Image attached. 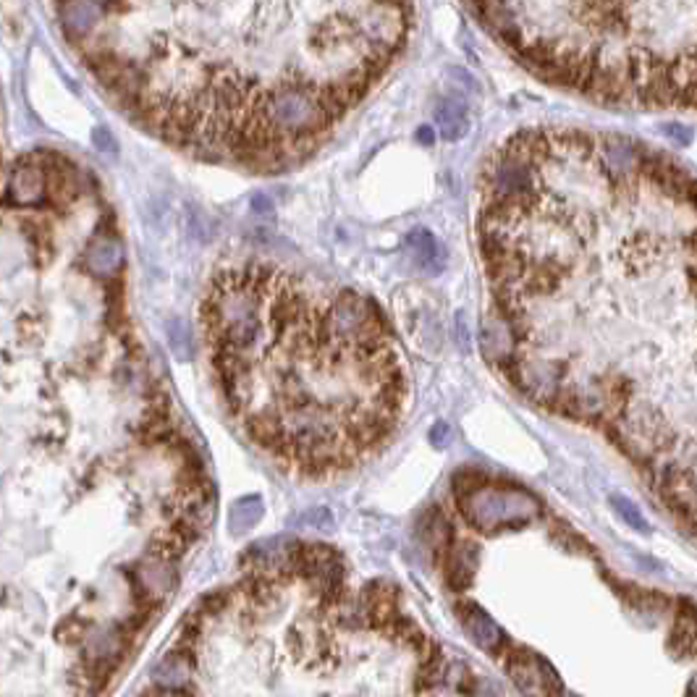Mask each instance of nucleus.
<instances>
[{
    "label": "nucleus",
    "instance_id": "nucleus-1",
    "mask_svg": "<svg viewBox=\"0 0 697 697\" xmlns=\"http://www.w3.org/2000/svg\"><path fill=\"white\" fill-rule=\"evenodd\" d=\"M480 186L507 375L598 427L693 524V174L619 134L527 129L488 157Z\"/></svg>",
    "mask_w": 697,
    "mask_h": 697
},
{
    "label": "nucleus",
    "instance_id": "nucleus-2",
    "mask_svg": "<svg viewBox=\"0 0 697 697\" xmlns=\"http://www.w3.org/2000/svg\"><path fill=\"white\" fill-rule=\"evenodd\" d=\"M148 47L81 43L95 79L165 142L279 171L307 161L368 98L410 34L404 3H176Z\"/></svg>",
    "mask_w": 697,
    "mask_h": 697
},
{
    "label": "nucleus",
    "instance_id": "nucleus-3",
    "mask_svg": "<svg viewBox=\"0 0 697 697\" xmlns=\"http://www.w3.org/2000/svg\"><path fill=\"white\" fill-rule=\"evenodd\" d=\"M199 323L231 417L286 472L338 478L396 433L406 370L362 294L250 260L213 275Z\"/></svg>",
    "mask_w": 697,
    "mask_h": 697
},
{
    "label": "nucleus",
    "instance_id": "nucleus-4",
    "mask_svg": "<svg viewBox=\"0 0 697 697\" xmlns=\"http://www.w3.org/2000/svg\"><path fill=\"white\" fill-rule=\"evenodd\" d=\"M524 68L613 108L695 106V3H469Z\"/></svg>",
    "mask_w": 697,
    "mask_h": 697
},
{
    "label": "nucleus",
    "instance_id": "nucleus-5",
    "mask_svg": "<svg viewBox=\"0 0 697 697\" xmlns=\"http://www.w3.org/2000/svg\"><path fill=\"white\" fill-rule=\"evenodd\" d=\"M459 507L465 520L482 533L501 527H520L541 516V501L516 486L493 480L469 482L467 491H459Z\"/></svg>",
    "mask_w": 697,
    "mask_h": 697
},
{
    "label": "nucleus",
    "instance_id": "nucleus-6",
    "mask_svg": "<svg viewBox=\"0 0 697 697\" xmlns=\"http://www.w3.org/2000/svg\"><path fill=\"white\" fill-rule=\"evenodd\" d=\"M81 653H85V661L92 668L116 666L121 655L127 653V634L119 627H89V630L81 632Z\"/></svg>",
    "mask_w": 697,
    "mask_h": 697
},
{
    "label": "nucleus",
    "instance_id": "nucleus-7",
    "mask_svg": "<svg viewBox=\"0 0 697 697\" xmlns=\"http://www.w3.org/2000/svg\"><path fill=\"white\" fill-rule=\"evenodd\" d=\"M134 582L142 590V596L148 600H163L171 596V590L176 588V569L168 558L150 554L142 558L134 569Z\"/></svg>",
    "mask_w": 697,
    "mask_h": 697
},
{
    "label": "nucleus",
    "instance_id": "nucleus-8",
    "mask_svg": "<svg viewBox=\"0 0 697 697\" xmlns=\"http://www.w3.org/2000/svg\"><path fill=\"white\" fill-rule=\"evenodd\" d=\"M509 674H512L514 685L522 689L527 697H548L558 685L556 674L551 672L548 664L535 655H520L509 664Z\"/></svg>",
    "mask_w": 697,
    "mask_h": 697
},
{
    "label": "nucleus",
    "instance_id": "nucleus-9",
    "mask_svg": "<svg viewBox=\"0 0 697 697\" xmlns=\"http://www.w3.org/2000/svg\"><path fill=\"white\" fill-rule=\"evenodd\" d=\"M55 11H58L61 26L72 43H81L89 34L98 32L106 19V3H61Z\"/></svg>",
    "mask_w": 697,
    "mask_h": 697
},
{
    "label": "nucleus",
    "instance_id": "nucleus-10",
    "mask_svg": "<svg viewBox=\"0 0 697 697\" xmlns=\"http://www.w3.org/2000/svg\"><path fill=\"white\" fill-rule=\"evenodd\" d=\"M9 197L19 207H40L47 203L45 195V176L37 163H19L11 171L9 178Z\"/></svg>",
    "mask_w": 697,
    "mask_h": 697
},
{
    "label": "nucleus",
    "instance_id": "nucleus-11",
    "mask_svg": "<svg viewBox=\"0 0 697 697\" xmlns=\"http://www.w3.org/2000/svg\"><path fill=\"white\" fill-rule=\"evenodd\" d=\"M404 247L420 271L427 273V275L444 273L446 250H444V244L438 241L436 233L427 231V229H412L410 233H406Z\"/></svg>",
    "mask_w": 697,
    "mask_h": 697
},
{
    "label": "nucleus",
    "instance_id": "nucleus-12",
    "mask_svg": "<svg viewBox=\"0 0 697 697\" xmlns=\"http://www.w3.org/2000/svg\"><path fill=\"white\" fill-rule=\"evenodd\" d=\"M85 262L92 275H100V279H113L123 265L121 241L116 237H110V233H102V237L92 239L87 247Z\"/></svg>",
    "mask_w": 697,
    "mask_h": 697
},
{
    "label": "nucleus",
    "instance_id": "nucleus-13",
    "mask_svg": "<svg viewBox=\"0 0 697 697\" xmlns=\"http://www.w3.org/2000/svg\"><path fill=\"white\" fill-rule=\"evenodd\" d=\"M461 621H465V630L472 638V643L482 647V651L491 653L503 643L501 627L486 611L478 609V606H465L461 609Z\"/></svg>",
    "mask_w": 697,
    "mask_h": 697
},
{
    "label": "nucleus",
    "instance_id": "nucleus-14",
    "mask_svg": "<svg viewBox=\"0 0 697 697\" xmlns=\"http://www.w3.org/2000/svg\"><path fill=\"white\" fill-rule=\"evenodd\" d=\"M436 129L446 142H459L469 134V113L461 100L446 98L436 108Z\"/></svg>",
    "mask_w": 697,
    "mask_h": 697
},
{
    "label": "nucleus",
    "instance_id": "nucleus-15",
    "mask_svg": "<svg viewBox=\"0 0 697 697\" xmlns=\"http://www.w3.org/2000/svg\"><path fill=\"white\" fill-rule=\"evenodd\" d=\"M475 567H478V548L469 543H461L457 548L448 554V567H446V579L451 582V588H467L472 582Z\"/></svg>",
    "mask_w": 697,
    "mask_h": 697
},
{
    "label": "nucleus",
    "instance_id": "nucleus-16",
    "mask_svg": "<svg viewBox=\"0 0 697 697\" xmlns=\"http://www.w3.org/2000/svg\"><path fill=\"white\" fill-rule=\"evenodd\" d=\"M265 514V507H262L260 495H244L231 507L229 512V530L231 535H247L250 530L258 527V522Z\"/></svg>",
    "mask_w": 697,
    "mask_h": 697
},
{
    "label": "nucleus",
    "instance_id": "nucleus-17",
    "mask_svg": "<svg viewBox=\"0 0 697 697\" xmlns=\"http://www.w3.org/2000/svg\"><path fill=\"white\" fill-rule=\"evenodd\" d=\"M153 682L163 693H176V689H182L186 682H189V664H186L184 655H165L161 664L153 668Z\"/></svg>",
    "mask_w": 697,
    "mask_h": 697
},
{
    "label": "nucleus",
    "instance_id": "nucleus-18",
    "mask_svg": "<svg viewBox=\"0 0 697 697\" xmlns=\"http://www.w3.org/2000/svg\"><path fill=\"white\" fill-rule=\"evenodd\" d=\"M611 507L617 509V512L621 514V520H624L630 527L640 530V533H647L651 530V524H647V520L643 516V512H640L638 507H634L632 501H627L624 495H613L611 499Z\"/></svg>",
    "mask_w": 697,
    "mask_h": 697
},
{
    "label": "nucleus",
    "instance_id": "nucleus-19",
    "mask_svg": "<svg viewBox=\"0 0 697 697\" xmlns=\"http://www.w3.org/2000/svg\"><path fill=\"white\" fill-rule=\"evenodd\" d=\"M168 334H171V347H174V351H176L178 357H182V360H186V357L192 355V336H189V330H186V326H184L182 320H174V323H171Z\"/></svg>",
    "mask_w": 697,
    "mask_h": 697
},
{
    "label": "nucleus",
    "instance_id": "nucleus-20",
    "mask_svg": "<svg viewBox=\"0 0 697 697\" xmlns=\"http://www.w3.org/2000/svg\"><path fill=\"white\" fill-rule=\"evenodd\" d=\"M300 524L315 530H334V514L328 509H313V512H305L300 516Z\"/></svg>",
    "mask_w": 697,
    "mask_h": 697
},
{
    "label": "nucleus",
    "instance_id": "nucleus-21",
    "mask_svg": "<svg viewBox=\"0 0 697 697\" xmlns=\"http://www.w3.org/2000/svg\"><path fill=\"white\" fill-rule=\"evenodd\" d=\"M472 697H507L503 689L491 679H478L472 687Z\"/></svg>",
    "mask_w": 697,
    "mask_h": 697
},
{
    "label": "nucleus",
    "instance_id": "nucleus-22",
    "mask_svg": "<svg viewBox=\"0 0 697 697\" xmlns=\"http://www.w3.org/2000/svg\"><path fill=\"white\" fill-rule=\"evenodd\" d=\"M448 436H451V431H448V425H446V423H438L436 427H433V433H431L433 446H436V448H444V446L448 444V440H451Z\"/></svg>",
    "mask_w": 697,
    "mask_h": 697
},
{
    "label": "nucleus",
    "instance_id": "nucleus-23",
    "mask_svg": "<svg viewBox=\"0 0 697 697\" xmlns=\"http://www.w3.org/2000/svg\"><path fill=\"white\" fill-rule=\"evenodd\" d=\"M95 142H98L100 150H108V153H113V150H116L113 137H110L106 129H95Z\"/></svg>",
    "mask_w": 697,
    "mask_h": 697
},
{
    "label": "nucleus",
    "instance_id": "nucleus-24",
    "mask_svg": "<svg viewBox=\"0 0 697 697\" xmlns=\"http://www.w3.org/2000/svg\"><path fill=\"white\" fill-rule=\"evenodd\" d=\"M664 131H666V134H672L674 140H682V144H687L689 137H693L687 129H682V127H679V129H676V127H666Z\"/></svg>",
    "mask_w": 697,
    "mask_h": 697
},
{
    "label": "nucleus",
    "instance_id": "nucleus-25",
    "mask_svg": "<svg viewBox=\"0 0 697 697\" xmlns=\"http://www.w3.org/2000/svg\"><path fill=\"white\" fill-rule=\"evenodd\" d=\"M417 140L423 142V144H433V140H436V131H433L431 127L417 129Z\"/></svg>",
    "mask_w": 697,
    "mask_h": 697
}]
</instances>
